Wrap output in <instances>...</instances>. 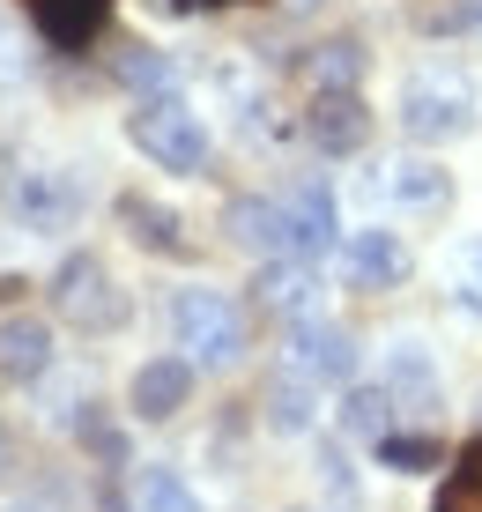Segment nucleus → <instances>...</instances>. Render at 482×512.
Returning a JSON list of instances; mask_svg holds the SVG:
<instances>
[{
  "instance_id": "nucleus-1",
  "label": "nucleus",
  "mask_w": 482,
  "mask_h": 512,
  "mask_svg": "<svg viewBox=\"0 0 482 512\" xmlns=\"http://www.w3.org/2000/svg\"><path fill=\"white\" fill-rule=\"evenodd\" d=\"M127 141L149 156L156 171H201L208 164V119L193 112L186 97H171V90L141 97L127 112Z\"/></svg>"
},
{
  "instance_id": "nucleus-2",
  "label": "nucleus",
  "mask_w": 482,
  "mask_h": 512,
  "mask_svg": "<svg viewBox=\"0 0 482 512\" xmlns=\"http://www.w3.org/2000/svg\"><path fill=\"white\" fill-rule=\"evenodd\" d=\"M171 334H178V349H186L193 364H208V372H223V364L245 357V312L230 305L223 290H201V282L171 297Z\"/></svg>"
},
{
  "instance_id": "nucleus-3",
  "label": "nucleus",
  "mask_w": 482,
  "mask_h": 512,
  "mask_svg": "<svg viewBox=\"0 0 482 512\" xmlns=\"http://www.w3.org/2000/svg\"><path fill=\"white\" fill-rule=\"evenodd\" d=\"M52 312H60L67 327H82V334H112V327H127L134 297L119 290V275L104 268L97 253H67L60 275H52Z\"/></svg>"
},
{
  "instance_id": "nucleus-4",
  "label": "nucleus",
  "mask_w": 482,
  "mask_h": 512,
  "mask_svg": "<svg viewBox=\"0 0 482 512\" xmlns=\"http://www.w3.org/2000/svg\"><path fill=\"white\" fill-rule=\"evenodd\" d=\"M75 216H82V179L75 171H60V164L23 171V186H15V223H23V231L60 238V231H75Z\"/></svg>"
},
{
  "instance_id": "nucleus-5",
  "label": "nucleus",
  "mask_w": 482,
  "mask_h": 512,
  "mask_svg": "<svg viewBox=\"0 0 482 512\" xmlns=\"http://www.w3.org/2000/svg\"><path fill=\"white\" fill-rule=\"evenodd\" d=\"M401 127L416 141H453L468 127V82L460 75H416L401 90Z\"/></svg>"
},
{
  "instance_id": "nucleus-6",
  "label": "nucleus",
  "mask_w": 482,
  "mask_h": 512,
  "mask_svg": "<svg viewBox=\"0 0 482 512\" xmlns=\"http://www.w3.org/2000/svg\"><path fill=\"white\" fill-rule=\"evenodd\" d=\"M290 372L305 379H356V334L305 312V320H290Z\"/></svg>"
},
{
  "instance_id": "nucleus-7",
  "label": "nucleus",
  "mask_w": 482,
  "mask_h": 512,
  "mask_svg": "<svg viewBox=\"0 0 482 512\" xmlns=\"http://www.w3.org/2000/svg\"><path fill=\"white\" fill-rule=\"evenodd\" d=\"M305 134H312L319 156H356V149L371 141L364 97H356V90H312V104H305Z\"/></svg>"
},
{
  "instance_id": "nucleus-8",
  "label": "nucleus",
  "mask_w": 482,
  "mask_h": 512,
  "mask_svg": "<svg viewBox=\"0 0 482 512\" xmlns=\"http://www.w3.org/2000/svg\"><path fill=\"white\" fill-rule=\"evenodd\" d=\"M186 401H193V357H149L127 379V409L141 423H171Z\"/></svg>"
},
{
  "instance_id": "nucleus-9",
  "label": "nucleus",
  "mask_w": 482,
  "mask_h": 512,
  "mask_svg": "<svg viewBox=\"0 0 482 512\" xmlns=\"http://www.w3.org/2000/svg\"><path fill=\"white\" fill-rule=\"evenodd\" d=\"M342 275L356 282V290H394V282L408 275V245H401V231H386V223H371V231H349V238H342Z\"/></svg>"
},
{
  "instance_id": "nucleus-10",
  "label": "nucleus",
  "mask_w": 482,
  "mask_h": 512,
  "mask_svg": "<svg viewBox=\"0 0 482 512\" xmlns=\"http://www.w3.org/2000/svg\"><path fill=\"white\" fill-rule=\"evenodd\" d=\"M30 23H38V38L52 52H82L97 45V30L112 23V0H23Z\"/></svg>"
},
{
  "instance_id": "nucleus-11",
  "label": "nucleus",
  "mask_w": 482,
  "mask_h": 512,
  "mask_svg": "<svg viewBox=\"0 0 482 512\" xmlns=\"http://www.w3.org/2000/svg\"><path fill=\"white\" fill-rule=\"evenodd\" d=\"M119 223H127L134 245H149V253H164V260H186V253H193L186 216L164 208V201H149V193H119Z\"/></svg>"
},
{
  "instance_id": "nucleus-12",
  "label": "nucleus",
  "mask_w": 482,
  "mask_h": 512,
  "mask_svg": "<svg viewBox=\"0 0 482 512\" xmlns=\"http://www.w3.org/2000/svg\"><path fill=\"white\" fill-rule=\"evenodd\" d=\"M223 231L238 238V245H253V253H297V238H290V201H253V193H245V201H230L223 208Z\"/></svg>"
},
{
  "instance_id": "nucleus-13",
  "label": "nucleus",
  "mask_w": 482,
  "mask_h": 512,
  "mask_svg": "<svg viewBox=\"0 0 482 512\" xmlns=\"http://www.w3.org/2000/svg\"><path fill=\"white\" fill-rule=\"evenodd\" d=\"M45 372H52V327L30 320V312H23V320L8 312V320H0V379L38 386Z\"/></svg>"
},
{
  "instance_id": "nucleus-14",
  "label": "nucleus",
  "mask_w": 482,
  "mask_h": 512,
  "mask_svg": "<svg viewBox=\"0 0 482 512\" xmlns=\"http://www.w3.org/2000/svg\"><path fill=\"white\" fill-rule=\"evenodd\" d=\"M260 305L282 312V320H305V312H319V275H312V260L275 253V260L260 268Z\"/></svg>"
},
{
  "instance_id": "nucleus-15",
  "label": "nucleus",
  "mask_w": 482,
  "mask_h": 512,
  "mask_svg": "<svg viewBox=\"0 0 482 512\" xmlns=\"http://www.w3.org/2000/svg\"><path fill=\"white\" fill-rule=\"evenodd\" d=\"M290 201V238H297V260H319L334 245V193L319 186V179H305L297 193H282Z\"/></svg>"
},
{
  "instance_id": "nucleus-16",
  "label": "nucleus",
  "mask_w": 482,
  "mask_h": 512,
  "mask_svg": "<svg viewBox=\"0 0 482 512\" xmlns=\"http://www.w3.org/2000/svg\"><path fill=\"white\" fill-rule=\"evenodd\" d=\"M312 386L319 379H305V372H282L275 386H267V394H260V416H267V431H282V438H290V431H312Z\"/></svg>"
},
{
  "instance_id": "nucleus-17",
  "label": "nucleus",
  "mask_w": 482,
  "mask_h": 512,
  "mask_svg": "<svg viewBox=\"0 0 482 512\" xmlns=\"http://www.w3.org/2000/svg\"><path fill=\"white\" fill-rule=\"evenodd\" d=\"M394 409H401L394 386H349V394H342V431H349V438H371V446H379V438L394 431Z\"/></svg>"
},
{
  "instance_id": "nucleus-18",
  "label": "nucleus",
  "mask_w": 482,
  "mask_h": 512,
  "mask_svg": "<svg viewBox=\"0 0 482 512\" xmlns=\"http://www.w3.org/2000/svg\"><path fill=\"white\" fill-rule=\"evenodd\" d=\"M379 461L394 475H423V468L445 461V446H438V431H401V423H394V431L379 438Z\"/></svg>"
},
{
  "instance_id": "nucleus-19",
  "label": "nucleus",
  "mask_w": 482,
  "mask_h": 512,
  "mask_svg": "<svg viewBox=\"0 0 482 512\" xmlns=\"http://www.w3.org/2000/svg\"><path fill=\"white\" fill-rule=\"evenodd\" d=\"M134 505L141 512H201V498L186 490L178 468H134Z\"/></svg>"
},
{
  "instance_id": "nucleus-20",
  "label": "nucleus",
  "mask_w": 482,
  "mask_h": 512,
  "mask_svg": "<svg viewBox=\"0 0 482 512\" xmlns=\"http://www.w3.org/2000/svg\"><path fill=\"white\" fill-rule=\"evenodd\" d=\"M438 512H482V438L460 446V461H453V475H445V490H438Z\"/></svg>"
},
{
  "instance_id": "nucleus-21",
  "label": "nucleus",
  "mask_w": 482,
  "mask_h": 512,
  "mask_svg": "<svg viewBox=\"0 0 482 512\" xmlns=\"http://www.w3.org/2000/svg\"><path fill=\"white\" fill-rule=\"evenodd\" d=\"M386 193H394L401 208H438V201H445L453 186H445V171H438V164H394V179H386Z\"/></svg>"
},
{
  "instance_id": "nucleus-22",
  "label": "nucleus",
  "mask_w": 482,
  "mask_h": 512,
  "mask_svg": "<svg viewBox=\"0 0 482 512\" xmlns=\"http://www.w3.org/2000/svg\"><path fill=\"white\" fill-rule=\"evenodd\" d=\"M386 386H394V401L401 394H431L438 386V372H431V357H423V342H394V357H386Z\"/></svg>"
},
{
  "instance_id": "nucleus-23",
  "label": "nucleus",
  "mask_w": 482,
  "mask_h": 512,
  "mask_svg": "<svg viewBox=\"0 0 482 512\" xmlns=\"http://www.w3.org/2000/svg\"><path fill=\"white\" fill-rule=\"evenodd\" d=\"M305 75H312V90H356V75H364V52H356L349 38H342V45H319Z\"/></svg>"
},
{
  "instance_id": "nucleus-24",
  "label": "nucleus",
  "mask_w": 482,
  "mask_h": 512,
  "mask_svg": "<svg viewBox=\"0 0 482 512\" xmlns=\"http://www.w3.org/2000/svg\"><path fill=\"white\" fill-rule=\"evenodd\" d=\"M319 475H327V490H334V498H356V475H349V461H342V453H319Z\"/></svg>"
},
{
  "instance_id": "nucleus-25",
  "label": "nucleus",
  "mask_w": 482,
  "mask_h": 512,
  "mask_svg": "<svg viewBox=\"0 0 482 512\" xmlns=\"http://www.w3.org/2000/svg\"><path fill=\"white\" fill-rule=\"evenodd\" d=\"M23 75V52H15V38H8V15H0V82H15Z\"/></svg>"
},
{
  "instance_id": "nucleus-26",
  "label": "nucleus",
  "mask_w": 482,
  "mask_h": 512,
  "mask_svg": "<svg viewBox=\"0 0 482 512\" xmlns=\"http://www.w3.org/2000/svg\"><path fill=\"white\" fill-rule=\"evenodd\" d=\"M453 297H460V305H468V312H482V282H460Z\"/></svg>"
},
{
  "instance_id": "nucleus-27",
  "label": "nucleus",
  "mask_w": 482,
  "mask_h": 512,
  "mask_svg": "<svg viewBox=\"0 0 482 512\" xmlns=\"http://www.w3.org/2000/svg\"><path fill=\"white\" fill-rule=\"evenodd\" d=\"M97 512H141V505H127V498H112V490H104V498H97Z\"/></svg>"
},
{
  "instance_id": "nucleus-28",
  "label": "nucleus",
  "mask_w": 482,
  "mask_h": 512,
  "mask_svg": "<svg viewBox=\"0 0 482 512\" xmlns=\"http://www.w3.org/2000/svg\"><path fill=\"white\" fill-rule=\"evenodd\" d=\"M0 512H45V505H0Z\"/></svg>"
}]
</instances>
